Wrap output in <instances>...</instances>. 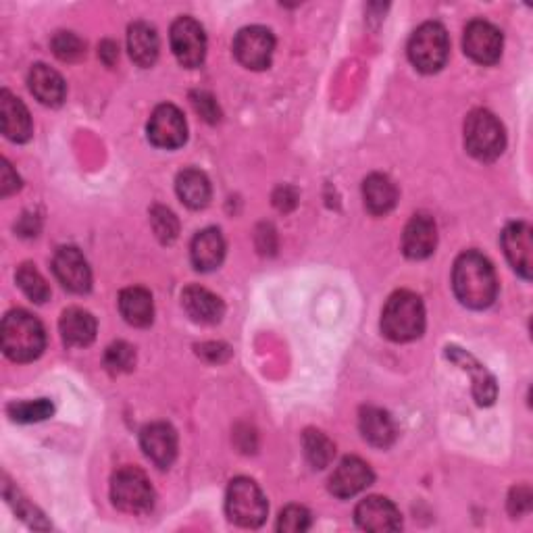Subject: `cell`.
Segmentation results:
<instances>
[{
	"instance_id": "6da1fadb",
	"label": "cell",
	"mask_w": 533,
	"mask_h": 533,
	"mask_svg": "<svg viewBox=\"0 0 533 533\" xmlns=\"http://www.w3.org/2000/svg\"><path fill=\"white\" fill-rule=\"evenodd\" d=\"M452 288L465 307L475 311L488 309L498 294L496 271L484 255L467 250L454 263Z\"/></svg>"
},
{
	"instance_id": "7a4b0ae2",
	"label": "cell",
	"mask_w": 533,
	"mask_h": 533,
	"mask_svg": "<svg viewBox=\"0 0 533 533\" xmlns=\"http://www.w3.org/2000/svg\"><path fill=\"white\" fill-rule=\"evenodd\" d=\"M3 350L15 363H32L46 348V332L40 319L28 311H11L3 319Z\"/></svg>"
},
{
	"instance_id": "3957f363",
	"label": "cell",
	"mask_w": 533,
	"mask_h": 533,
	"mask_svg": "<svg viewBox=\"0 0 533 533\" xmlns=\"http://www.w3.org/2000/svg\"><path fill=\"white\" fill-rule=\"evenodd\" d=\"M382 332L398 344L421 338L425 332L423 300L409 290L394 292L382 313Z\"/></svg>"
},
{
	"instance_id": "277c9868",
	"label": "cell",
	"mask_w": 533,
	"mask_h": 533,
	"mask_svg": "<svg viewBox=\"0 0 533 533\" xmlns=\"http://www.w3.org/2000/svg\"><path fill=\"white\" fill-rule=\"evenodd\" d=\"M465 146L477 161H496L506 146V134L498 117L486 109H475L465 121Z\"/></svg>"
},
{
	"instance_id": "5b68a950",
	"label": "cell",
	"mask_w": 533,
	"mask_h": 533,
	"mask_svg": "<svg viewBox=\"0 0 533 533\" xmlns=\"http://www.w3.org/2000/svg\"><path fill=\"white\" fill-rule=\"evenodd\" d=\"M267 498L263 490L248 477H236L225 496V513L232 523L255 529L267 519Z\"/></svg>"
},
{
	"instance_id": "8992f818",
	"label": "cell",
	"mask_w": 533,
	"mask_h": 533,
	"mask_svg": "<svg viewBox=\"0 0 533 533\" xmlns=\"http://www.w3.org/2000/svg\"><path fill=\"white\" fill-rule=\"evenodd\" d=\"M111 500L123 513L144 515L155 506V490H152L144 471L123 467L111 479Z\"/></svg>"
},
{
	"instance_id": "52a82bcc",
	"label": "cell",
	"mask_w": 533,
	"mask_h": 533,
	"mask_svg": "<svg viewBox=\"0 0 533 533\" xmlns=\"http://www.w3.org/2000/svg\"><path fill=\"white\" fill-rule=\"evenodd\" d=\"M450 53V42L444 25L427 21L409 40V59L421 73H438Z\"/></svg>"
},
{
	"instance_id": "ba28073f",
	"label": "cell",
	"mask_w": 533,
	"mask_h": 533,
	"mask_svg": "<svg viewBox=\"0 0 533 533\" xmlns=\"http://www.w3.org/2000/svg\"><path fill=\"white\" fill-rule=\"evenodd\" d=\"M171 50L184 67H200L207 57V36L192 17H180L171 25Z\"/></svg>"
},
{
	"instance_id": "9c48e42d",
	"label": "cell",
	"mask_w": 533,
	"mask_h": 533,
	"mask_svg": "<svg viewBox=\"0 0 533 533\" xmlns=\"http://www.w3.org/2000/svg\"><path fill=\"white\" fill-rule=\"evenodd\" d=\"M275 38L263 25H250L238 32L234 40V55L246 69H267L273 59Z\"/></svg>"
},
{
	"instance_id": "30bf717a",
	"label": "cell",
	"mask_w": 533,
	"mask_h": 533,
	"mask_svg": "<svg viewBox=\"0 0 533 533\" xmlns=\"http://www.w3.org/2000/svg\"><path fill=\"white\" fill-rule=\"evenodd\" d=\"M148 140L165 150L184 146L188 140V125L182 111L173 105L157 107L148 121Z\"/></svg>"
},
{
	"instance_id": "8fae6325",
	"label": "cell",
	"mask_w": 533,
	"mask_h": 533,
	"mask_svg": "<svg viewBox=\"0 0 533 533\" xmlns=\"http://www.w3.org/2000/svg\"><path fill=\"white\" fill-rule=\"evenodd\" d=\"M502 34L496 25L475 19L467 25L463 48L465 55L479 65H494L502 55Z\"/></svg>"
},
{
	"instance_id": "7c38bea8",
	"label": "cell",
	"mask_w": 533,
	"mask_h": 533,
	"mask_svg": "<svg viewBox=\"0 0 533 533\" xmlns=\"http://www.w3.org/2000/svg\"><path fill=\"white\" fill-rule=\"evenodd\" d=\"M53 271L61 286L73 294H86L92 288V271L82 252L75 246H63L57 250Z\"/></svg>"
},
{
	"instance_id": "4fadbf2b",
	"label": "cell",
	"mask_w": 533,
	"mask_h": 533,
	"mask_svg": "<svg viewBox=\"0 0 533 533\" xmlns=\"http://www.w3.org/2000/svg\"><path fill=\"white\" fill-rule=\"evenodd\" d=\"M373 479L375 475L365 461L357 459V456H346L329 477V492L336 498H352L367 490L373 484Z\"/></svg>"
},
{
	"instance_id": "5bb4252c",
	"label": "cell",
	"mask_w": 533,
	"mask_h": 533,
	"mask_svg": "<svg viewBox=\"0 0 533 533\" xmlns=\"http://www.w3.org/2000/svg\"><path fill=\"white\" fill-rule=\"evenodd\" d=\"M357 525L365 531L384 533V531H398L402 527V515L396 509V504L382 496L365 498L357 511H354Z\"/></svg>"
},
{
	"instance_id": "9a60e30c",
	"label": "cell",
	"mask_w": 533,
	"mask_h": 533,
	"mask_svg": "<svg viewBox=\"0 0 533 533\" xmlns=\"http://www.w3.org/2000/svg\"><path fill=\"white\" fill-rule=\"evenodd\" d=\"M438 246V227L436 221L425 213L415 215L404 227L402 250L413 261H423L434 255Z\"/></svg>"
},
{
	"instance_id": "2e32d148",
	"label": "cell",
	"mask_w": 533,
	"mask_h": 533,
	"mask_svg": "<svg viewBox=\"0 0 533 533\" xmlns=\"http://www.w3.org/2000/svg\"><path fill=\"white\" fill-rule=\"evenodd\" d=\"M140 446L148 461L159 469H169L177 459V434L169 423H150L142 429Z\"/></svg>"
},
{
	"instance_id": "e0dca14e",
	"label": "cell",
	"mask_w": 533,
	"mask_h": 533,
	"mask_svg": "<svg viewBox=\"0 0 533 533\" xmlns=\"http://www.w3.org/2000/svg\"><path fill=\"white\" fill-rule=\"evenodd\" d=\"M502 248L504 255L513 265V269L523 277H531V227L523 221L506 225V230L502 232Z\"/></svg>"
},
{
	"instance_id": "ac0fdd59",
	"label": "cell",
	"mask_w": 533,
	"mask_h": 533,
	"mask_svg": "<svg viewBox=\"0 0 533 533\" xmlns=\"http://www.w3.org/2000/svg\"><path fill=\"white\" fill-rule=\"evenodd\" d=\"M0 121H3V134L11 142L21 144L32 138L34 128L30 111L9 90L0 92Z\"/></svg>"
},
{
	"instance_id": "d6986e66",
	"label": "cell",
	"mask_w": 533,
	"mask_h": 533,
	"mask_svg": "<svg viewBox=\"0 0 533 533\" xmlns=\"http://www.w3.org/2000/svg\"><path fill=\"white\" fill-rule=\"evenodd\" d=\"M446 354H448V359H452L456 365H461L465 371L471 373V377H473V396H475L477 404L479 406L494 404L496 394H498L494 375L484 365L477 363L469 352H465L461 348L448 346Z\"/></svg>"
},
{
	"instance_id": "ffe728a7",
	"label": "cell",
	"mask_w": 533,
	"mask_h": 533,
	"mask_svg": "<svg viewBox=\"0 0 533 533\" xmlns=\"http://www.w3.org/2000/svg\"><path fill=\"white\" fill-rule=\"evenodd\" d=\"M182 307L192 321L202 325L219 323L225 313L221 298L200 286H188L182 292Z\"/></svg>"
},
{
	"instance_id": "44dd1931",
	"label": "cell",
	"mask_w": 533,
	"mask_h": 533,
	"mask_svg": "<svg viewBox=\"0 0 533 533\" xmlns=\"http://www.w3.org/2000/svg\"><path fill=\"white\" fill-rule=\"evenodd\" d=\"M28 86L30 92L46 107H61L67 96V86L65 80L61 78V73L42 63L32 67L28 75Z\"/></svg>"
},
{
	"instance_id": "7402d4cb",
	"label": "cell",
	"mask_w": 533,
	"mask_h": 533,
	"mask_svg": "<svg viewBox=\"0 0 533 533\" xmlns=\"http://www.w3.org/2000/svg\"><path fill=\"white\" fill-rule=\"evenodd\" d=\"M359 427L363 438L375 448H390L398 436L396 423L390 413L377 409V406H365V409H361Z\"/></svg>"
},
{
	"instance_id": "603a6c76",
	"label": "cell",
	"mask_w": 533,
	"mask_h": 533,
	"mask_svg": "<svg viewBox=\"0 0 533 533\" xmlns=\"http://www.w3.org/2000/svg\"><path fill=\"white\" fill-rule=\"evenodd\" d=\"M190 257H192V265L198 271L207 273V271L217 269L225 259V240L221 232L215 230V227L198 232L196 238L192 240Z\"/></svg>"
},
{
	"instance_id": "cb8c5ba5",
	"label": "cell",
	"mask_w": 533,
	"mask_h": 533,
	"mask_svg": "<svg viewBox=\"0 0 533 533\" xmlns=\"http://www.w3.org/2000/svg\"><path fill=\"white\" fill-rule=\"evenodd\" d=\"M159 34L146 21H136L128 30V50L138 67H152L159 59Z\"/></svg>"
},
{
	"instance_id": "d4e9b609",
	"label": "cell",
	"mask_w": 533,
	"mask_h": 533,
	"mask_svg": "<svg viewBox=\"0 0 533 533\" xmlns=\"http://www.w3.org/2000/svg\"><path fill=\"white\" fill-rule=\"evenodd\" d=\"M61 338L71 348H86L96 338V319L84 309H67L59 321Z\"/></svg>"
},
{
	"instance_id": "484cf974",
	"label": "cell",
	"mask_w": 533,
	"mask_h": 533,
	"mask_svg": "<svg viewBox=\"0 0 533 533\" xmlns=\"http://www.w3.org/2000/svg\"><path fill=\"white\" fill-rule=\"evenodd\" d=\"M119 311L121 317L134 327H148L155 319V302L144 288H125L119 294Z\"/></svg>"
},
{
	"instance_id": "4316f807",
	"label": "cell",
	"mask_w": 533,
	"mask_h": 533,
	"mask_svg": "<svg viewBox=\"0 0 533 533\" xmlns=\"http://www.w3.org/2000/svg\"><path fill=\"white\" fill-rule=\"evenodd\" d=\"M363 200L369 213L386 215L396 207L398 190L388 175L373 173L363 182Z\"/></svg>"
},
{
	"instance_id": "83f0119b",
	"label": "cell",
	"mask_w": 533,
	"mask_h": 533,
	"mask_svg": "<svg viewBox=\"0 0 533 533\" xmlns=\"http://www.w3.org/2000/svg\"><path fill=\"white\" fill-rule=\"evenodd\" d=\"M177 196L182 198L188 209H205L211 200V182L209 177L198 169H184L175 180Z\"/></svg>"
},
{
	"instance_id": "f1b7e54d",
	"label": "cell",
	"mask_w": 533,
	"mask_h": 533,
	"mask_svg": "<svg viewBox=\"0 0 533 533\" xmlns=\"http://www.w3.org/2000/svg\"><path fill=\"white\" fill-rule=\"evenodd\" d=\"M302 446H304V454H307V461L315 469L329 467V463H332L334 456H336L334 442L329 440L323 434V431H319V429H307V431H304Z\"/></svg>"
},
{
	"instance_id": "f546056e",
	"label": "cell",
	"mask_w": 533,
	"mask_h": 533,
	"mask_svg": "<svg viewBox=\"0 0 533 533\" xmlns=\"http://www.w3.org/2000/svg\"><path fill=\"white\" fill-rule=\"evenodd\" d=\"M17 286L21 288V292L28 296L32 302L44 304L50 298V288L46 284V279L42 277V273L36 269V265L32 263H23L17 269Z\"/></svg>"
},
{
	"instance_id": "4dcf8cb0",
	"label": "cell",
	"mask_w": 533,
	"mask_h": 533,
	"mask_svg": "<svg viewBox=\"0 0 533 533\" xmlns=\"http://www.w3.org/2000/svg\"><path fill=\"white\" fill-rule=\"evenodd\" d=\"M55 413V406L50 400H28V402H15L9 406V415L17 423H38L48 419Z\"/></svg>"
},
{
	"instance_id": "1f68e13d",
	"label": "cell",
	"mask_w": 533,
	"mask_h": 533,
	"mask_svg": "<svg viewBox=\"0 0 533 533\" xmlns=\"http://www.w3.org/2000/svg\"><path fill=\"white\" fill-rule=\"evenodd\" d=\"M105 365L113 375L128 373L136 365V350L128 342H115L107 348Z\"/></svg>"
},
{
	"instance_id": "d6a6232c",
	"label": "cell",
	"mask_w": 533,
	"mask_h": 533,
	"mask_svg": "<svg viewBox=\"0 0 533 533\" xmlns=\"http://www.w3.org/2000/svg\"><path fill=\"white\" fill-rule=\"evenodd\" d=\"M150 223H152V230H155L157 238L163 244L175 242L177 234H180V221H177V217L165 207H152Z\"/></svg>"
},
{
	"instance_id": "836d02e7",
	"label": "cell",
	"mask_w": 533,
	"mask_h": 533,
	"mask_svg": "<svg viewBox=\"0 0 533 533\" xmlns=\"http://www.w3.org/2000/svg\"><path fill=\"white\" fill-rule=\"evenodd\" d=\"M53 50L61 61L73 63L80 61L86 55V42L73 32H59L53 38Z\"/></svg>"
},
{
	"instance_id": "e575fe53",
	"label": "cell",
	"mask_w": 533,
	"mask_h": 533,
	"mask_svg": "<svg viewBox=\"0 0 533 533\" xmlns=\"http://www.w3.org/2000/svg\"><path fill=\"white\" fill-rule=\"evenodd\" d=\"M309 527H311V513L298 504L286 506L277 521V529L286 531V533H300V531H307Z\"/></svg>"
},
{
	"instance_id": "d590c367",
	"label": "cell",
	"mask_w": 533,
	"mask_h": 533,
	"mask_svg": "<svg viewBox=\"0 0 533 533\" xmlns=\"http://www.w3.org/2000/svg\"><path fill=\"white\" fill-rule=\"evenodd\" d=\"M192 105L196 109V113H200V117L209 121V123H217L221 119V111L217 100L209 94V92H192Z\"/></svg>"
},
{
	"instance_id": "8d00e7d4",
	"label": "cell",
	"mask_w": 533,
	"mask_h": 533,
	"mask_svg": "<svg viewBox=\"0 0 533 533\" xmlns=\"http://www.w3.org/2000/svg\"><path fill=\"white\" fill-rule=\"evenodd\" d=\"M531 509V490L527 486L515 488L509 496V511L513 517H521Z\"/></svg>"
},
{
	"instance_id": "74e56055",
	"label": "cell",
	"mask_w": 533,
	"mask_h": 533,
	"mask_svg": "<svg viewBox=\"0 0 533 533\" xmlns=\"http://www.w3.org/2000/svg\"><path fill=\"white\" fill-rule=\"evenodd\" d=\"M21 188L19 175L13 171L7 159H3V167H0V196H11Z\"/></svg>"
},
{
	"instance_id": "f35d334b",
	"label": "cell",
	"mask_w": 533,
	"mask_h": 533,
	"mask_svg": "<svg viewBox=\"0 0 533 533\" xmlns=\"http://www.w3.org/2000/svg\"><path fill=\"white\" fill-rule=\"evenodd\" d=\"M275 207L282 211H290L296 207V192L292 188H279L275 194Z\"/></svg>"
},
{
	"instance_id": "ab89813d",
	"label": "cell",
	"mask_w": 533,
	"mask_h": 533,
	"mask_svg": "<svg viewBox=\"0 0 533 533\" xmlns=\"http://www.w3.org/2000/svg\"><path fill=\"white\" fill-rule=\"evenodd\" d=\"M98 55H100V59L105 61V65L111 67L119 59V48H117V44L113 40H105L98 48Z\"/></svg>"
}]
</instances>
